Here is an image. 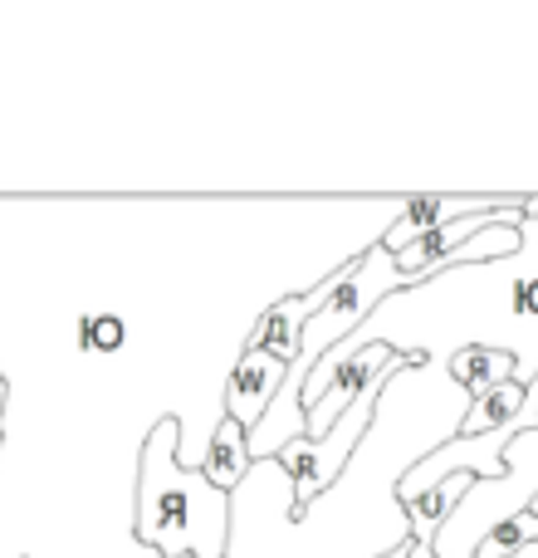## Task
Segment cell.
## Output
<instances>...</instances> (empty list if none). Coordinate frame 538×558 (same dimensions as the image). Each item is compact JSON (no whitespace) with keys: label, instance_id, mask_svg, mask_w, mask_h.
<instances>
[{"label":"cell","instance_id":"cell-1","mask_svg":"<svg viewBox=\"0 0 538 558\" xmlns=\"http://www.w3.org/2000/svg\"><path fill=\"white\" fill-rule=\"evenodd\" d=\"M431 377V357L387 383L377 422L338 485L298 510L294 481L279 461H255L231 490V544L225 558H387L412 544V520L396 495L416 461L461 432H421L416 392Z\"/></svg>","mask_w":538,"mask_h":558},{"label":"cell","instance_id":"cell-11","mask_svg":"<svg viewBox=\"0 0 538 558\" xmlns=\"http://www.w3.org/2000/svg\"><path fill=\"white\" fill-rule=\"evenodd\" d=\"M123 318L118 314H88L84 324H78V343L88 348V353H113L118 343H123Z\"/></svg>","mask_w":538,"mask_h":558},{"label":"cell","instance_id":"cell-9","mask_svg":"<svg viewBox=\"0 0 538 558\" xmlns=\"http://www.w3.org/2000/svg\"><path fill=\"white\" fill-rule=\"evenodd\" d=\"M524 402H529V387H519V383H500V387H490V392H480V397L470 402V416H465L461 436L504 432V426L519 422Z\"/></svg>","mask_w":538,"mask_h":558},{"label":"cell","instance_id":"cell-14","mask_svg":"<svg viewBox=\"0 0 538 558\" xmlns=\"http://www.w3.org/2000/svg\"><path fill=\"white\" fill-rule=\"evenodd\" d=\"M387 558H406V549H396V554H387Z\"/></svg>","mask_w":538,"mask_h":558},{"label":"cell","instance_id":"cell-6","mask_svg":"<svg viewBox=\"0 0 538 558\" xmlns=\"http://www.w3.org/2000/svg\"><path fill=\"white\" fill-rule=\"evenodd\" d=\"M338 275H343V265H338V270L328 275L323 284L304 289V294H289V299H279V304H269V314H260V324H255L250 343H255V348H265V353H274L279 363L294 367V363H298V353H304V328H308V318H314L318 308H323L328 299H333Z\"/></svg>","mask_w":538,"mask_h":558},{"label":"cell","instance_id":"cell-7","mask_svg":"<svg viewBox=\"0 0 538 558\" xmlns=\"http://www.w3.org/2000/svg\"><path fill=\"white\" fill-rule=\"evenodd\" d=\"M490 206L500 202H455V196H412V202L402 206V216L392 221V231L377 235V245L392 255H402L406 245L426 241L431 231H441V226L461 221V216H475V211H490Z\"/></svg>","mask_w":538,"mask_h":558},{"label":"cell","instance_id":"cell-2","mask_svg":"<svg viewBox=\"0 0 538 558\" xmlns=\"http://www.w3.org/2000/svg\"><path fill=\"white\" fill-rule=\"evenodd\" d=\"M133 539L162 558H225L231 495L211 485L201 465L182 461V422L157 416L137 456Z\"/></svg>","mask_w":538,"mask_h":558},{"label":"cell","instance_id":"cell-5","mask_svg":"<svg viewBox=\"0 0 538 558\" xmlns=\"http://www.w3.org/2000/svg\"><path fill=\"white\" fill-rule=\"evenodd\" d=\"M284 377H289V363H279V357L265 353V348L245 343L241 363H235L231 383H225V392H221L225 416H231V422H241L245 436H250L255 426L265 422L269 407H274V397H279V387H284Z\"/></svg>","mask_w":538,"mask_h":558},{"label":"cell","instance_id":"cell-8","mask_svg":"<svg viewBox=\"0 0 538 558\" xmlns=\"http://www.w3.org/2000/svg\"><path fill=\"white\" fill-rule=\"evenodd\" d=\"M250 441H245V426L241 422H231V416L221 412V426H216V441H211V451H206V461H201V471L211 475V485H221L225 495L235 490V485L250 475Z\"/></svg>","mask_w":538,"mask_h":558},{"label":"cell","instance_id":"cell-3","mask_svg":"<svg viewBox=\"0 0 538 558\" xmlns=\"http://www.w3.org/2000/svg\"><path fill=\"white\" fill-rule=\"evenodd\" d=\"M534 500H538V422L529 432H514V441L504 446L500 481H475V490L461 500V510L436 534V558H475L500 524L519 520Z\"/></svg>","mask_w":538,"mask_h":558},{"label":"cell","instance_id":"cell-13","mask_svg":"<svg viewBox=\"0 0 538 558\" xmlns=\"http://www.w3.org/2000/svg\"><path fill=\"white\" fill-rule=\"evenodd\" d=\"M5 392H10V387H5V377H0V412H5Z\"/></svg>","mask_w":538,"mask_h":558},{"label":"cell","instance_id":"cell-12","mask_svg":"<svg viewBox=\"0 0 538 558\" xmlns=\"http://www.w3.org/2000/svg\"><path fill=\"white\" fill-rule=\"evenodd\" d=\"M534 422H538V377H534V387H529V402H524V412H519V422H514V432H529Z\"/></svg>","mask_w":538,"mask_h":558},{"label":"cell","instance_id":"cell-4","mask_svg":"<svg viewBox=\"0 0 538 558\" xmlns=\"http://www.w3.org/2000/svg\"><path fill=\"white\" fill-rule=\"evenodd\" d=\"M406 367H412V363H406ZM392 377H382V383L367 387V392L357 397V402L347 407L343 416H338V426L323 436V441H308V436H298V441H289L284 451H279V465H284L289 481H294L298 510H304V505H314L318 495L328 490V485H338V475L353 465V456L363 451L367 432H372L377 402H382V392H387V383H392Z\"/></svg>","mask_w":538,"mask_h":558},{"label":"cell","instance_id":"cell-10","mask_svg":"<svg viewBox=\"0 0 538 558\" xmlns=\"http://www.w3.org/2000/svg\"><path fill=\"white\" fill-rule=\"evenodd\" d=\"M514 373H519V363H514L510 353H494V348H465V353L451 357V377L470 397L490 392V387H500V383H514Z\"/></svg>","mask_w":538,"mask_h":558}]
</instances>
